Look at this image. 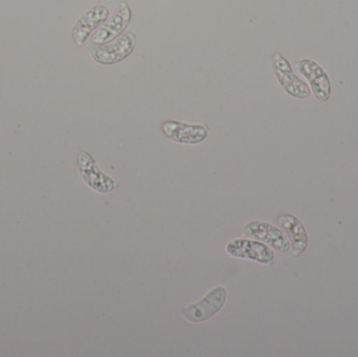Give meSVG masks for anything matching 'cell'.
<instances>
[{"mask_svg":"<svg viewBox=\"0 0 358 357\" xmlns=\"http://www.w3.org/2000/svg\"><path fill=\"white\" fill-rule=\"evenodd\" d=\"M227 300V289L224 286H217L199 301L181 308L180 314L187 322L200 324L217 316L224 307Z\"/></svg>","mask_w":358,"mask_h":357,"instance_id":"cell-1","label":"cell"},{"mask_svg":"<svg viewBox=\"0 0 358 357\" xmlns=\"http://www.w3.org/2000/svg\"><path fill=\"white\" fill-rule=\"evenodd\" d=\"M225 251L234 258L250 260L269 266L275 263V253L269 245L246 237L229 241Z\"/></svg>","mask_w":358,"mask_h":357,"instance_id":"cell-2","label":"cell"},{"mask_svg":"<svg viewBox=\"0 0 358 357\" xmlns=\"http://www.w3.org/2000/svg\"><path fill=\"white\" fill-rule=\"evenodd\" d=\"M273 68L278 82L286 94L296 99H306L310 96V87L296 75L289 61L280 52L273 54Z\"/></svg>","mask_w":358,"mask_h":357,"instance_id":"cell-3","label":"cell"},{"mask_svg":"<svg viewBox=\"0 0 358 357\" xmlns=\"http://www.w3.org/2000/svg\"><path fill=\"white\" fill-rule=\"evenodd\" d=\"M136 46V34L128 31L110 43L94 48L92 50V57L100 64L113 65L128 58L134 52Z\"/></svg>","mask_w":358,"mask_h":357,"instance_id":"cell-4","label":"cell"},{"mask_svg":"<svg viewBox=\"0 0 358 357\" xmlns=\"http://www.w3.org/2000/svg\"><path fill=\"white\" fill-rule=\"evenodd\" d=\"M131 19L132 10L129 4L125 1L122 2L113 16L107 19L106 22L94 31L92 38V43L98 46L104 45L117 39L129 27Z\"/></svg>","mask_w":358,"mask_h":357,"instance_id":"cell-5","label":"cell"},{"mask_svg":"<svg viewBox=\"0 0 358 357\" xmlns=\"http://www.w3.org/2000/svg\"><path fill=\"white\" fill-rule=\"evenodd\" d=\"M242 235L246 238L261 241L281 253L290 249V243L283 231L265 221H250L244 226Z\"/></svg>","mask_w":358,"mask_h":357,"instance_id":"cell-6","label":"cell"},{"mask_svg":"<svg viewBox=\"0 0 358 357\" xmlns=\"http://www.w3.org/2000/svg\"><path fill=\"white\" fill-rule=\"evenodd\" d=\"M296 67L299 73L308 80L315 98L321 102H327L331 96V82L325 69L313 59L299 60Z\"/></svg>","mask_w":358,"mask_h":357,"instance_id":"cell-7","label":"cell"},{"mask_svg":"<svg viewBox=\"0 0 358 357\" xmlns=\"http://www.w3.org/2000/svg\"><path fill=\"white\" fill-rule=\"evenodd\" d=\"M78 167L84 182L99 193H110L117 188V182L101 171L94 157L88 152H82L78 157Z\"/></svg>","mask_w":358,"mask_h":357,"instance_id":"cell-8","label":"cell"},{"mask_svg":"<svg viewBox=\"0 0 358 357\" xmlns=\"http://www.w3.org/2000/svg\"><path fill=\"white\" fill-rule=\"evenodd\" d=\"M166 138L183 145L200 144L208 133V125L185 124L178 121H166L162 124Z\"/></svg>","mask_w":358,"mask_h":357,"instance_id":"cell-9","label":"cell"},{"mask_svg":"<svg viewBox=\"0 0 358 357\" xmlns=\"http://www.w3.org/2000/svg\"><path fill=\"white\" fill-rule=\"evenodd\" d=\"M108 8L105 6H96L88 10L77 21L73 29V38L78 45H83L87 38L106 22L109 18Z\"/></svg>","mask_w":358,"mask_h":357,"instance_id":"cell-10","label":"cell"},{"mask_svg":"<svg viewBox=\"0 0 358 357\" xmlns=\"http://www.w3.org/2000/svg\"><path fill=\"white\" fill-rule=\"evenodd\" d=\"M278 224L287 237L294 255H302L309 243L308 234L303 222L296 216L283 214L278 217Z\"/></svg>","mask_w":358,"mask_h":357,"instance_id":"cell-11","label":"cell"}]
</instances>
